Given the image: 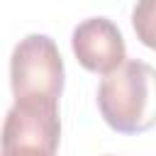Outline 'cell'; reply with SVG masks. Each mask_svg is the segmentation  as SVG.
I'll use <instances>...</instances> for the list:
<instances>
[{
	"mask_svg": "<svg viewBox=\"0 0 156 156\" xmlns=\"http://www.w3.org/2000/svg\"><path fill=\"white\" fill-rule=\"evenodd\" d=\"M98 110L119 134H141L156 127V68L129 58L100 80Z\"/></svg>",
	"mask_w": 156,
	"mask_h": 156,
	"instance_id": "1",
	"label": "cell"
},
{
	"mask_svg": "<svg viewBox=\"0 0 156 156\" xmlns=\"http://www.w3.org/2000/svg\"><path fill=\"white\" fill-rule=\"evenodd\" d=\"M132 24L136 39L156 51V0H136L132 10Z\"/></svg>",
	"mask_w": 156,
	"mask_h": 156,
	"instance_id": "5",
	"label": "cell"
},
{
	"mask_svg": "<svg viewBox=\"0 0 156 156\" xmlns=\"http://www.w3.org/2000/svg\"><path fill=\"white\" fill-rule=\"evenodd\" d=\"M61 141L58 105L15 102L2 122V151L56 156Z\"/></svg>",
	"mask_w": 156,
	"mask_h": 156,
	"instance_id": "3",
	"label": "cell"
},
{
	"mask_svg": "<svg viewBox=\"0 0 156 156\" xmlns=\"http://www.w3.org/2000/svg\"><path fill=\"white\" fill-rule=\"evenodd\" d=\"M73 54L78 63L90 71L107 76L127 61V46L119 27L107 17H88L83 20L71 37Z\"/></svg>",
	"mask_w": 156,
	"mask_h": 156,
	"instance_id": "4",
	"label": "cell"
},
{
	"mask_svg": "<svg viewBox=\"0 0 156 156\" xmlns=\"http://www.w3.org/2000/svg\"><path fill=\"white\" fill-rule=\"evenodd\" d=\"M63 80V58L51 37L27 34L20 39L10 58V85L15 102L58 105Z\"/></svg>",
	"mask_w": 156,
	"mask_h": 156,
	"instance_id": "2",
	"label": "cell"
},
{
	"mask_svg": "<svg viewBox=\"0 0 156 156\" xmlns=\"http://www.w3.org/2000/svg\"><path fill=\"white\" fill-rule=\"evenodd\" d=\"M2 156H46V154H29V151H2Z\"/></svg>",
	"mask_w": 156,
	"mask_h": 156,
	"instance_id": "6",
	"label": "cell"
}]
</instances>
